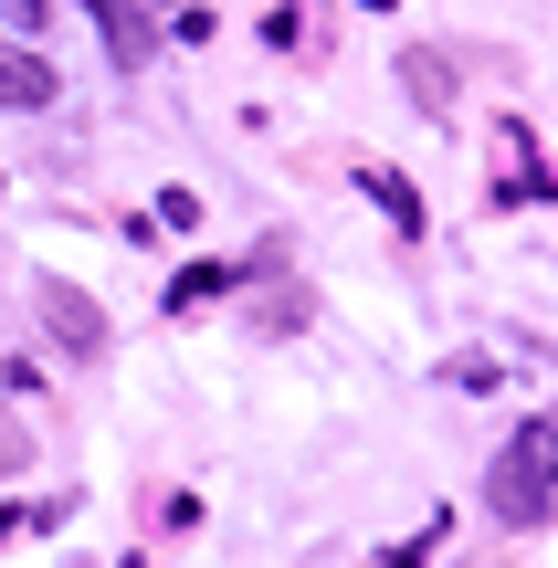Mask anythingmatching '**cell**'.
I'll return each instance as SVG.
<instances>
[{
  "label": "cell",
  "mask_w": 558,
  "mask_h": 568,
  "mask_svg": "<svg viewBox=\"0 0 558 568\" xmlns=\"http://www.w3.org/2000/svg\"><path fill=\"white\" fill-rule=\"evenodd\" d=\"M84 11H95V32H105V53H116V74H138V63H148V21L126 11V0H84Z\"/></svg>",
  "instance_id": "4"
},
{
  "label": "cell",
  "mask_w": 558,
  "mask_h": 568,
  "mask_svg": "<svg viewBox=\"0 0 558 568\" xmlns=\"http://www.w3.org/2000/svg\"><path fill=\"white\" fill-rule=\"evenodd\" d=\"M42 316L63 326V347H74V358H95V347H105V316L74 295V284H42Z\"/></svg>",
  "instance_id": "2"
},
{
  "label": "cell",
  "mask_w": 558,
  "mask_h": 568,
  "mask_svg": "<svg viewBox=\"0 0 558 568\" xmlns=\"http://www.w3.org/2000/svg\"><path fill=\"white\" fill-rule=\"evenodd\" d=\"M253 264H190L180 284H169V305H180V316H190V305H211V295H232V284H243Z\"/></svg>",
  "instance_id": "5"
},
{
  "label": "cell",
  "mask_w": 558,
  "mask_h": 568,
  "mask_svg": "<svg viewBox=\"0 0 558 568\" xmlns=\"http://www.w3.org/2000/svg\"><path fill=\"white\" fill-rule=\"evenodd\" d=\"M485 516L496 527H548L558 516V410L506 432V453L485 464Z\"/></svg>",
  "instance_id": "1"
},
{
  "label": "cell",
  "mask_w": 558,
  "mask_h": 568,
  "mask_svg": "<svg viewBox=\"0 0 558 568\" xmlns=\"http://www.w3.org/2000/svg\"><path fill=\"white\" fill-rule=\"evenodd\" d=\"M358 190H369V201L390 211L400 232H422V201H412V180H390V169H369V180H358Z\"/></svg>",
  "instance_id": "6"
},
{
  "label": "cell",
  "mask_w": 558,
  "mask_h": 568,
  "mask_svg": "<svg viewBox=\"0 0 558 568\" xmlns=\"http://www.w3.org/2000/svg\"><path fill=\"white\" fill-rule=\"evenodd\" d=\"M0 105H21V116H32V105H53V63L0 42Z\"/></svg>",
  "instance_id": "3"
},
{
  "label": "cell",
  "mask_w": 558,
  "mask_h": 568,
  "mask_svg": "<svg viewBox=\"0 0 558 568\" xmlns=\"http://www.w3.org/2000/svg\"><path fill=\"white\" fill-rule=\"evenodd\" d=\"M412 95L443 116V105H454V63H443V53H412Z\"/></svg>",
  "instance_id": "7"
}]
</instances>
